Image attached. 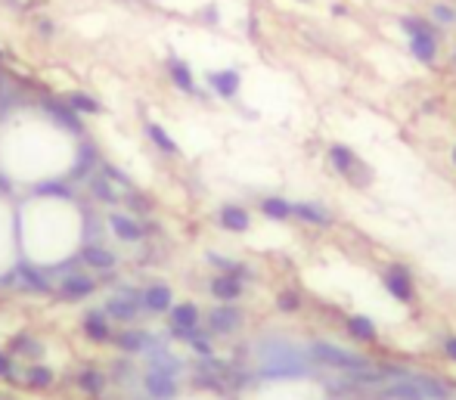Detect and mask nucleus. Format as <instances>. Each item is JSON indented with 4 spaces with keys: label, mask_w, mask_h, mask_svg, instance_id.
<instances>
[{
    "label": "nucleus",
    "mask_w": 456,
    "mask_h": 400,
    "mask_svg": "<svg viewBox=\"0 0 456 400\" xmlns=\"http://www.w3.org/2000/svg\"><path fill=\"white\" fill-rule=\"evenodd\" d=\"M264 357V379H295V375H311V360L304 350L292 348L289 341H270L261 350Z\"/></svg>",
    "instance_id": "obj_1"
},
{
    "label": "nucleus",
    "mask_w": 456,
    "mask_h": 400,
    "mask_svg": "<svg viewBox=\"0 0 456 400\" xmlns=\"http://www.w3.org/2000/svg\"><path fill=\"white\" fill-rule=\"evenodd\" d=\"M307 354H311L313 363H323V366H332V369H344V372H357V369H366L369 366V363L363 360L360 354H354V350H344V348L329 344V341H313Z\"/></svg>",
    "instance_id": "obj_2"
},
{
    "label": "nucleus",
    "mask_w": 456,
    "mask_h": 400,
    "mask_svg": "<svg viewBox=\"0 0 456 400\" xmlns=\"http://www.w3.org/2000/svg\"><path fill=\"white\" fill-rule=\"evenodd\" d=\"M41 109H44V115L53 121V125H59L63 131H69V134H78V137H84V121H81V115L75 112V109L69 106L65 100H56V96H47L44 103H41Z\"/></svg>",
    "instance_id": "obj_3"
},
{
    "label": "nucleus",
    "mask_w": 456,
    "mask_h": 400,
    "mask_svg": "<svg viewBox=\"0 0 456 400\" xmlns=\"http://www.w3.org/2000/svg\"><path fill=\"white\" fill-rule=\"evenodd\" d=\"M13 273H16V288H22V292H32V295H50L53 292L50 276H47L41 267H34L32 261H19Z\"/></svg>",
    "instance_id": "obj_4"
},
{
    "label": "nucleus",
    "mask_w": 456,
    "mask_h": 400,
    "mask_svg": "<svg viewBox=\"0 0 456 400\" xmlns=\"http://www.w3.org/2000/svg\"><path fill=\"white\" fill-rule=\"evenodd\" d=\"M103 310H106L109 319H118V323H131V319L137 317L140 310H143V304H140V292H134V288H121V295L109 298L106 304H103Z\"/></svg>",
    "instance_id": "obj_5"
},
{
    "label": "nucleus",
    "mask_w": 456,
    "mask_h": 400,
    "mask_svg": "<svg viewBox=\"0 0 456 400\" xmlns=\"http://www.w3.org/2000/svg\"><path fill=\"white\" fill-rule=\"evenodd\" d=\"M205 323H208V332H211V335H230V332H236L239 326H242V313H239V307H230V304L211 307Z\"/></svg>",
    "instance_id": "obj_6"
},
{
    "label": "nucleus",
    "mask_w": 456,
    "mask_h": 400,
    "mask_svg": "<svg viewBox=\"0 0 456 400\" xmlns=\"http://www.w3.org/2000/svg\"><path fill=\"white\" fill-rule=\"evenodd\" d=\"M96 292V280L90 273H81V270H75V273H65L63 280H59V295L69 301H81L87 298V295Z\"/></svg>",
    "instance_id": "obj_7"
},
{
    "label": "nucleus",
    "mask_w": 456,
    "mask_h": 400,
    "mask_svg": "<svg viewBox=\"0 0 456 400\" xmlns=\"http://www.w3.org/2000/svg\"><path fill=\"white\" fill-rule=\"evenodd\" d=\"M140 304H143L146 313H168L174 307V295H171V288L165 282H152V286H146L140 292Z\"/></svg>",
    "instance_id": "obj_8"
},
{
    "label": "nucleus",
    "mask_w": 456,
    "mask_h": 400,
    "mask_svg": "<svg viewBox=\"0 0 456 400\" xmlns=\"http://www.w3.org/2000/svg\"><path fill=\"white\" fill-rule=\"evenodd\" d=\"M385 288L391 298L404 301V304H410L413 301V280H410V270L400 267V264H394V267H388L385 273Z\"/></svg>",
    "instance_id": "obj_9"
},
{
    "label": "nucleus",
    "mask_w": 456,
    "mask_h": 400,
    "mask_svg": "<svg viewBox=\"0 0 456 400\" xmlns=\"http://www.w3.org/2000/svg\"><path fill=\"white\" fill-rule=\"evenodd\" d=\"M94 168H100V149L90 140H81V149H78L75 165L69 171V180H87Z\"/></svg>",
    "instance_id": "obj_10"
},
{
    "label": "nucleus",
    "mask_w": 456,
    "mask_h": 400,
    "mask_svg": "<svg viewBox=\"0 0 456 400\" xmlns=\"http://www.w3.org/2000/svg\"><path fill=\"white\" fill-rule=\"evenodd\" d=\"M208 87L220 96V100H233L242 87V78L236 69H220V72H208Z\"/></svg>",
    "instance_id": "obj_11"
},
{
    "label": "nucleus",
    "mask_w": 456,
    "mask_h": 400,
    "mask_svg": "<svg viewBox=\"0 0 456 400\" xmlns=\"http://www.w3.org/2000/svg\"><path fill=\"white\" fill-rule=\"evenodd\" d=\"M146 385V394L152 400H171L177 394V375H168V372H158V369H149L143 379Z\"/></svg>",
    "instance_id": "obj_12"
},
{
    "label": "nucleus",
    "mask_w": 456,
    "mask_h": 400,
    "mask_svg": "<svg viewBox=\"0 0 456 400\" xmlns=\"http://www.w3.org/2000/svg\"><path fill=\"white\" fill-rule=\"evenodd\" d=\"M168 75H171V81H174L177 90H183V94H189V96H199V87H196L193 72H189V65L183 63L177 53H171V56H168Z\"/></svg>",
    "instance_id": "obj_13"
},
{
    "label": "nucleus",
    "mask_w": 456,
    "mask_h": 400,
    "mask_svg": "<svg viewBox=\"0 0 456 400\" xmlns=\"http://www.w3.org/2000/svg\"><path fill=\"white\" fill-rule=\"evenodd\" d=\"M292 218L304 220V224H313V227H332L329 208L320 205V202H292Z\"/></svg>",
    "instance_id": "obj_14"
},
{
    "label": "nucleus",
    "mask_w": 456,
    "mask_h": 400,
    "mask_svg": "<svg viewBox=\"0 0 456 400\" xmlns=\"http://www.w3.org/2000/svg\"><path fill=\"white\" fill-rule=\"evenodd\" d=\"M84 332H87L90 341H112V326H109V317L103 307H94V310L84 313Z\"/></svg>",
    "instance_id": "obj_15"
},
{
    "label": "nucleus",
    "mask_w": 456,
    "mask_h": 400,
    "mask_svg": "<svg viewBox=\"0 0 456 400\" xmlns=\"http://www.w3.org/2000/svg\"><path fill=\"white\" fill-rule=\"evenodd\" d=\"M81 264L84 267H94V270H103V273H106V270H112L115 264H118V257H115V251H109V249H103V245H96V242H87L81 249Z\"/></svg>",
    "instance_id": "obj_16"
},
{
    "label": "nucleus",
    "mask_w": 456,
    "mask_h": 400,
    "mask_svg": "<svg viewBox=\"0 0 456 400\" xmlns=\"http://www.w3.org/2000/svg\"><path fill=\"white\" fill-rule=\"evenodd\" d=\"M242 276H233V273H220V276H214L211 280V295L218 301H224V304H233V301L242 295Z\"/></svg>",
    "instance_id": "obj_17"
},
{
    "label": "nucleus",
    "mask_w": 456,
    "mask_h": 400,
    "mask_svg": "<svg viewBox=\"0 0 456 400\" xmlns=\"http://www.w3.org/2000/svg\"><path fill=\"white\" fill-rule=\"evenodd\" d=\"M109 227H112V233L121 239V242H140V239L146 236V230L131 218V214H118V211L109 214Z\"/></svg>",
    "instance_id": "obj_18"
},
{
    "label": "nucleus",
    "mask_w": 456,
    "mask_h": 400,
    "mask_svg": "<svg viewBox=\"0 0 456 400\" xmlns=\"http://www.w3.org/2000/svg\"><path fill=\"white\" fill-rule=\"evenodd\" d=\"M329 165L338 171L342 177H348V180H354V171L360 168V158L354 156V152L348 149V146H342V143H335V146H329Z\"/></svg>",
    "instance_id": "obj_19"
},
{
    "label": "nucleus",
    "mask_w": 456,
    "mask_h": 400,
    "mask_svg": "<svg viewBox=\"0 0 456 400\" xmlns=\"http://www.w3.org/2000/svg\"><path fill=\"white\" fill-rule=\"evenodd\" d=\"M410 53L419 59V63L431 65L437 59V34H431V32L410 34Z\"/></svg>",
    "instance_id": "obj_20"
},
{
    "label": "nucleus",
    "mask_w": 456,
    "mask_h": 400,
    "mask_svg": "<svg viewBox=\"0 0 456 400\" xmlns=\"http://www.w3.org/2000/svg\"><path fill=\"white\" fill-rule=\"evenodd\" d=\"M218 220H220V227H227L230 233H245L251 224L249 211H245L242 205H224L218 211Z\"/></svg>",
    "instance_id": "obj_21"
},
{
    "label": "nucleus",
    "mask_w": 456,
    "mask_h": 400,
    "mask_svg": "<svg viewBox=\"0 0 456 400\" xmlns=\"http://www.w3.org/2000/svg\"><path fill=\"white\" fill-rule=\"evenodd\" d=\"M112 341L118 344L125 354H143L146 341H149V332H143V329H125V332H118V335H112Z\"/></svg>",
    "instance_id": "obj_22"
},
{
    "label": "nucleus",
    "mask_w": 456,
    "mask_h": 400,
    "mask_svg": "<svg viewBox=\"0 0 456 400\" xmlns=\"http://www.w3.org/2000/svg\"><path fill=\"white\" fill-rule=\"evenodd\" d=\"M75 381L84 394H90V397H100V394L106 391V375H103L100 369H90V366L81 369V372L75 375Z\"/></svg>",
    "instance_id": "obj_23"
},
{
    "label": "nucleus",
    "mask_w": 456,
    "mask_h": 400,
    "mask_svg": "<svg viewBox=\"0 0 456 400\" xmlns=\"http://www.w3.org/2000/svg\"><path fill=\"white\" fill-rule=\"evenodd\" d=\"M348 335L357 341H375V323L369 317L354 313V317H348Z\"/></svg>",
    "instance_id": "obj_24"
},
{
    "label": "nucleus",
    "mask_w": 456,
    "mask_h": 400,
    "mask_svg": "<svg viewBox=\"0 0 456 400\" xmlns=\"http://www.w3.org/2000/svg\"><path fill=\"white\" fill-rule=\"evenodd\" d=\"M90 180V193H94V199L106 202V205H118V193H115L112 180H109L106 174H96V177H87Z\"/></svg>",
    "instance_id": "obj_25"
},
{
    "label": "nucleus",
    "mask_w": 456,
    "mask_h": 400,
    "mask_svg": "<svg viewBox=\"0 0 456 400\" xmlns=\"http://www.w3.org/2000/svg\"><path fill=\"white\" fill-rule=\"evenodd\" d=\"M261 214L270 220H289L292 218V202L280 199V196H270V199L261 202Z\"/></svg>",
    "instance_id": "obj_26"
},
{
    "label": "nucleus",
    "mask_w": 456,
    "mask_h": 400,
    "mask_svg": "<svg viewBox=\"0 0 456 400\" xmlns=\"http://www.w3.org/2000/svg\"><path fill=\"white\" fill-rule=\"evenodd\" d=\"M171 326H199V307L183 301L171 307Z\"/></svg>",
    "instance_id": "obj_27"
},
{
    "label": "nucleus",
    "mask_w": 456,
    "mask_h": 400,
    "mask_svg": "<svg viewBox=\"0 0 456 400\" xmlns=\"http://www.w3.org/2000/svg\"><path fill=\"white\" fill-rule=\"evenodd\" d=\"M53 379H56V375H53V369H50V366H41V363L28 366V372H25V385H28V388H38V391L50 388Z\"/></svg>",
    "instance_id": "obj_28"
},
{
    "label": "nucleus",
    "mask_w": 456,
    "mask_h": 400,
    "mask_svg": "<svg viewBox=\"0 0 456 400\" xmlns=\"http://www.w3.org/2000/svg\"><path fill=\"white\" fill-rule=\"evenodd\" d=\"M208 264H211V267H218L220 273H233V276H242V280H249V267H245V264L233 261V257L218 255V251H211V255H208Z\"/></svg>",
    "instance_id": "obj_29"
},
{
    "label": "nucleus",
    "mask_w": 456,
    "mask_h": 400,
    "mask_svg": "<svg viewBox=\"0 0 456 400\" xmlns=\"http://www.w3.org/2000/svg\"><path fill=\"white\" fill-rule=\"evenodd\" d=\"M65 103H69L78 115H100V103H96L90 94H81V90L69 94V96H65Z\"/></svg>",
    "instance_id": "obj_30"
},
{
    "label": "nucleus",
    "mask_w": 456,
    "mask_h": 400,
    "mask_svg": "<svg viewBox=\"0 0 456 400\" xmlns=\"http://www.w3.org/2000/svg\"><path fill=\"white\" fill-rule=\"evenodd\" d=\"M146 137H149L152 143H156L158 149L165 152V156H174V152H177V143L168 137V131H165L162 125H156V121H152V125H146Z\"/></svg>",
    "instance_id": "obj_31"
},
{
    "label": "nucleus",
    "mask_w": 456,
    "mask_h": 400,
    "mask_svg": "<svg viewBox=\"0 0 456 400\" xmlns=\"http://www.w3.org/2000/svg\"><path fill=\"white\" fill-rule=\"evenodd\" d=\"M38 196H59V199H72L75 196V187L69 180H47V183H38L34 187Z\"/></svg>",
    "instance_id": "obj_32"
},
{
    "label": "nucleus",
    "mask_w": 456,
    "mask_h": 400,
    "mask_svg": "<svg viewBox=\"0 0 456 400\" xmlns=\"http://www.w3.org/2000/svg\"><path fill=\"white\" fill-rule=\"evenodd\" d=\"M10 350H13V354H28V357H38L41 354V344L34 341L32 335H28V332H19V335L13 338V344H10Z\"/></svg>",
    "instance_id": "obj_33"
},
{
    "label": "nucleus",
    "mask_w": 456,
    "mask_h": 400,
    "mask_svg": "<svg viewBox=\"0 0 456 400\" xmlns=\"http://www.w3.org/2000/svg\"><path fill=\"white\" fill-rule=\"evenodd\" d=\"M400 28H404L406 34H422V32L437 34V28L431 25L428 19H419V16H404V19H400Z\"/></svg>",
    "instance_id": "obj_34"
},
{
    "label": "nucleus",
    "mask_w": 456,
    "mask_h": 400,
    "mask_svg": "<svg viewBox=\"0 0 456 400\" xmlns=\"http://www.w3.org/2000/svg\"><path fill=\"white\" fill-rule=\"evenodd\" d=\"M431 19L441 22V25H453V22H456V10L447 7V3H435V7H431Z\"/></svg>",
    "instance_id": "obj_35"
},
{
    "label": "nucleus",
    "mask_w": 456,
    "mask_h": 400,
    "mask_svg": "<svg viewBox=\"0 0 456 400\" xmlns=\"http://www.w3.org/2000/svg\"><path fill=\"white\" fill-rule=\"evenodd\" d=\"M276 307H280L282 313H292L301 307V295L298 292H280V298H276Z\"/></svg>",
    "instance_id": "obj_36"
},
{
    "label": "nucleus",
    "mask_w": 456,
    "mask_h": 400,
    "mask_svg": "<svg viewBox=\"0 0 456 400\" xmlns=\"http://www.w3.org/2000/svg\"><path fill=\"white\" fill-rule=\"evenodd\" d=\"M196 335H202L199 326H171V338H177V341H193Z\"/></svg>",
    "instance_id": "obj_37"
},
{
    "label": "nucleus",
    "mask_w": 456,
    "mask_h": 400,
    "mask_svg": "<svg viewBox=\"0 0 456 400\" xmlns=\"http://www.w3.org/2000/svg\"><path fill=\"white\" fill-rule=\"evenodd\" d=\"M189 348H193L196 354L202 357V360H208V357H214V348H211V341H208V338H205V332H202V335H196L193 341H189Z\"/></svg>",
    "instance_id": "obj_38"
},
{
    "label": "nucleus",
    "mask_w": 456,
    "mask_h": 400,
    "mask_svg": "<svg viewBox=\"0 0 456 400\" xmlns=\"http://www.w3.org/2000/svg\"><path fill=\"white\" fill-rule=\"evenodd\" d=\"M127 205H131L134 211H149V202H146V196L134 193V189H131V196H127Z\"/></svg>",
    "instance_id": "obj_39"
},
{
    "label": "nucleus",
    "mask_w": 456,
    "mask_h": 400,
    "mask_svg": "<svg viewBox=\"0 0 456 400\" xmlns=\"http://www.w3.org/2000/svg\"><path fill=\"white\" fill-rule=\"evenodd\" d=\"M13 372H16V369H13V357L0 350V379H10Z\"/></svg>",
    "instance_id": "obj_40"
},
{
    "label": "nucleus",
    "mask_w": 456,
    "mask_h": 400,
    "mask_svg": "<svg viewBox=\"0 0 456 400\" xmlns=\"http://www.w3.org/2000/svg\"><path fill=\"white\" fill-rule=\"evenodd\" d=\"M444 354H447L450 360H456V335H447V338H444Z\"/></svg>",
    "instance_id": "obj_41"
},
{
    "label": "nucleus",
    "mask_w": 456,
    "mask_h": 400,
    "mask_svg": "<svg viewBox=\"0 0 456 400\" xmlns=\"http://www.w3.org/2000/svg\"><path fill=\"white\" fill-rule=\"evenodd\" d=\"M38 28H41V34H47V38L53 34V22H47V19H41V22H38Z\"/></svg>",
    "instance_id": "obj_42"
},
{
    "label": "nucleus",
    "mask_w": 456,
    "mask_h": 400,
    "mask_svg": "<svg viewBox=\"0 0 456 400\" xmlns=\"http://www.w3.org/2000/svg\"><path fill=\"white\" fill-rule=\"evenodd\" d=\"M202 16H205V19H208V22H211V25H214V22H218V7H208V10H205V13H202Z\"/></svg>",
    "instance_id": "obj_43"
},
{
    "label": "nucleus",
    "mask_w": 456,
    "mask_h": 400,
    "mask_svg": "<svg viewBox=\"0 0 456 400\" xmlns=\"http://www.w3.org/2000/svg\"><path fill=\"white\" fill-rule=\"evenodd\" d=\"M0 193H13V183H10L3 174H0Z\"/></svg>",
    "instance_id": "obj_44"
},
{
    "label": "nucleus",
    "mask_w": 456,
    "mask_h": 400,
    "mask_svg": "<svg viewBox=\"0 0 456 400\" xmlns=\"http://www.w3.org/2000/svg\"><path fill=\"white\" fill-rule=\"evenodd\" d=\"M453 165H456V146H453Z\"/></svg>",
    "instance_id": "obj_45"
}]
</instances>
